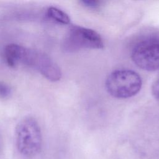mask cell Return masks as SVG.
<instances>
[{
	"instance_id": "1",
	"label": "cell",
	"mask_w": 159,
	"mask_h": 159,
	"mask_svg": "<svg viewBox=\"0 0 159 159\" xmlns=\"http://www.w3.org/2000/svg\"><path fill=\"white\" fill-rule=\"evenodd\" d=\"M15 134L17 150L23 156L32 157L39 153L42 137L39 123L34 118L27 117L22 119L16 127Z\"/></svg>"
},
{
	"instance_id": "2",
	"label": "cell",
	"mask_w": 159,
	"mask_h": 159,
	"mask_svg": "<svg viewBox=\"0 0 159 159\" xmlns=\"http://www.w3.org/2000/svg\"><path fill=\"white\" fill-rule=\"evenodd\" d=\"M142 79L135 71L128 69L117 70L107 76V92L117 98H128L137 94L142 87Z\"/></svg>"
},
{
	"instance_id": "3",
	"label": "cell",
	"mask_w": 159,
	"mask_h": 159,
	"mask_svg": "<svg viewBox=\"0 0 159 159\" xmlns=\"http://www.w3.org/2000/svg\"><path fill=\"white\" fill-rule=\"evenodd\" d=\"M19 63L35 69L51 81H57L61 77V72L57 64L47 54L37 50L23 47Z\"/></svg>"
},
{
	"instance_id": "4",
	"label": "cell",
	"mask_w": 159,
	"mask_h": 159,
	"mask_svg": "<svg viewBox=\"0 0 159 159\" xmlns=\"http://www.w3.org/2000/svg\"><path fill=\"white\" fill-rule=\"evenodd\" d=\"M63 49L66 52H75L83 49H100L104 46L100 35L94 30L73 25L67 32Z\"/></svg>"
},
{
	"instance_id": "5",
	"label": "cell",
	"mask_w": 159,
	"mask_h": 159,
	"mask_svg": "<svg viewBox=\"0 0 159 159\" xmlns=\"http://www.w3.org/2000/svg\"><path fill=\"white\" fill-rule=\"evenodd\" d=\"M131 58L142 70L155 71L159 69V39H148L138 43L132 50Z\"/></svg>"
},
{
	"instance_id": "6",
	"label": "cell",
	"mask_w": 159,
	"mask_h": 159,
	"mask_svg": "<svg viewBox=\"0 0 159 159\" xmlns=\"http://www.w3.org/2000/svg\"><path fill=\"white\" fill-rule=\"evenodd\" d=\"M22 46L17 44L7 45L4 51V56L7 64L11 67H15L19 65L20 55Z\"/></svg>"
},
{
	"instance_id": "7",
	"label": "cell",
	"mask_w": 159,
	"mask_h": 159,
	"mask_svg": "<svg viewBox=\"0 0 159 159\" xmlns=\"http://www.w3.org/2000/svg\"><path fill=\"white\" fill-rule=\"evenodd\" d=\"M47 14L52 19L59 23L68 24L70 22V19L68 14L57 7H50L47 10Z\"/></svg>"
},
{
	"instance_id": "8",
	"label": "cell",
	"mask_w": 159,
	"mask_h": 159,
	"mask_svg": "<svg viewBox=\"0 0 159 159\" xmlns=\"http://www.w3.org/2000/svg\"><path fill=\"white\" fill-rule=\"evenodd\" d=\"M11 94V87L3 81H0V98L5 99Z\"/></svg>"
},
{
	"instance_id": "9",
	"label": "cell",
	"mask_w": 159,
	"mask_h": 159,
	"mask_svg": "<svg viewBox=\"0 0 159 159\" xmlns=\"http://www.w3.org/2000/svg\"><path fill=\"white\" fill-rule=\"evenodd\" d=\"M81 4L83 6L90 7V8H96L100 6L101 1H94V0H84L81 1Z\"/></svg>"
},
{
	"instance_id": "10",
	"label": "cell",
	"mask_w": 159,
	"mask_h": 159,
	"mask_svg": "<svg viewBox=\"0 0 159 159\" xmlns=\"http://www.w3.org/2000/svg\"><path fill=\"white\" fill-rule=\"evenodd\" d=\"M152 90L154 97L159 101V78H158L153 84Z\"/></svg>"
},
{
	"instance_id": "11",
	"label": "cell",
	"mask_w": 159,
	"mask_h": 159,
	"mask_svg": "<svg viewBox=\"0 0 159 159\" xmlns=\"http://www.w3.org/2000/svg\"><path fill=\"white\" fill-rule=\"evenodd\" d=\"M1 151V139H0V152Z\"/></svg>"
}]
</instances>
